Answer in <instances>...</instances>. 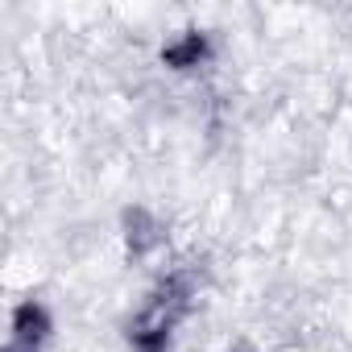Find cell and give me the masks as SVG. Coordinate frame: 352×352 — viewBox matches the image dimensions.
Here are the masks:
<instances>
[{"label": "cell", "instance_id": "obj_1", "mask_svg": "<svg viewBox=\"0 0 352 352\" xmlns=\"http://www.w3.org/2000/svg\"><path fill=\"white\" fill-rule=\"evenodd\" d=\"M195 302V274L191 270H174L166 274L145 307L129 319L124 336H129V348L133 352H170V340H174V327H179V319L191 311Z\"/></svg>", "mask_w": 352, "mask_h": 352}, {"label": "cell", "instance_id": "obj_2", "mask_svg": "<svg viewBox=\"0 0 352 352\" xmlns=\"http://www.w3.org/2000/svg\"><path fill=\"white\" fill-rule=\"evenodd\" d=\"M54 336V315L42 298H21L9 319V344L5 352H42Z\"/></svg>", "mask_w": 352, "mask_h": 352}, {"label": "cell", "instance_id": "obj_3", "mask_svg": "<svg viewBox=\"0 0 352 352\" xmlns=\"http://www.w3.org/2000/svg\"><path fill=\"white\" fill-rule=\"evenodd\" d=\"M212 54H216V42H212V34L199 30V25L179 30L170 42H162V50H157L162 67H166V71H179V75H191V71L208 67Z\"/></svg>", "mask_w": 352, "mask_h": 352}, {"label": "cell", "instance_id": "obj_4", "mask_svg": "<svg viewBox=\"0 0 352 352\" xmlns=\"http://www.w3.org/2000/svg\"><path fill=\"white\" fill-rule=\"evenodd\" d=\"M162 241H166V228L149 208H129L124 212V245H129L133 257H149L153 249H162Z\"/></svg>", "mask_w": 352, "mask_h": 352}, {"label": "cell", "instance_id": "obj_5", "mask_svg": "<svg viewBox=\"0 0 352 352\" xmlns=\"http://www.w3.org/2000/svg\"><path fill=\"white\" fill-rule=\"evenodd\" d=\"M232 352H257V348H249V344H236V348H232Z\"/></svg>", "mask_w": 352, "mask_h": 352}]
</instances>
